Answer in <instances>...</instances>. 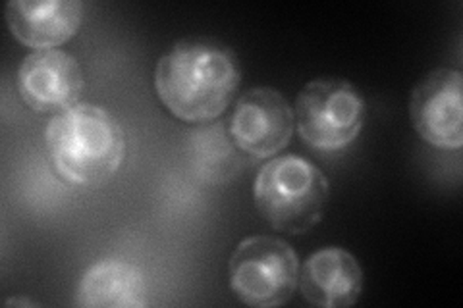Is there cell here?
Instances as JSON below:
<instances>
[{
    "mask_svg": "<svg viewBox=\"0 0 463 308\" xmlns=\"http://www.w3.org/2000/svg\"><path fill=\"white\" fill-rule=\"evenodd\" d=\"M83 22L80 0H12L6 23L22 45L51 51L78 33Z\"/></svg>",
    "mask_w": 463,
    "mask_h": 308,
    "instance_id": "cell-10",
    "label": "cell"
},
{
    "mask_svg": "<svg viewBox=\"0 0 463 308\" xmlns=\"http://www.w3.org/2000/svg\"><path fill=\"white\" fill-rule=\"evenodd\" d=\"M410 118L421 139L442 151L463 145V76L440 68L419 83L410 98Z\"/></svg>",
    "mask_w": 463,
    "mask_h": 308,
    "instance_id": "cell-7",
    "label": "cell"
},
{
    "mask_svg": "<svg viewBox=\"0 0 463 308\" xmlns=\"http://www.w3.org/2000/svg\"><path fill=\"white\" fill-rule=\"evenodd\" d=\"M45 141L56 173L74 185H97L110 180L126 154L124 131L114 116L81 102L52 116Z\"/></svg>",
    "mask_w": 463,
    "mask_h": 308,
    "instance_id": "cell-2",
    "label": "cell"
},
{
    "mask_svg": "<svg viewBox=\"0 0 463 308\" xmlns=\"http://www.w3.org/2000/svg\"><path fill=\"white\" fill-rule=\"evenodd\" d=\"M230 287L250 306L272 308L294 297L299 260L292 247L272 236L243 239L230 258Z\"/></svg>",
    "mask_w": 463,
    "mask_h": 308,
    "instance_id": "cell-5",
    "label": "cell"
},
{
    "mask_svg": "<svg viewBox=\"0 0 463 308\" xmlns=\"http://www.w3.org/2000/svg\"><path fill=\"white\" fill-rule=\"evenodd\" d=\"M241 83L238 56L221 42L184 39L166 51L155 70V89L176 118L192 124L216 120Z\"/></svg>",
    "mask_w": 463,
    "mask_h": 308,
    "instance_id": "cell-1",
    "label": "cell"
},
{
    "mask_svg": "<svg viewBox=\"0 0 463 308\" xmlns=\"http://www.w3.org/2000/svg\"><path fill=\"white\" fill-rule=\"evenodd\" d=\"M330 195L328 178L307 158L286 154L259 170L253 201L265 222L289 236H301L323 219Z\"/></svg>",
    "mask_w": 463,
    "mask_h": 308,
    "instance_id": "cell-3",
    "label": "cell"
},
{
    "mask_svg": "<svg viewBox=\"0 0 463 308\" xmlns=\"http://www.w3.org/2000/svg\"><path fill=\"white\" fill-rule=\"evenodd\" d=\"M294 124V110L280 91L255 87L238 98L228 120V134L240 151L270 158L289 145Z\"/></svg>",
    "mask_w": 463,
    "mask_h": 308,
    "instance_id": "cell-6",
    "label": "cell"
},
{
    "mask_svg": "<svg viewBox=\"0 0 463 308\" xmlns=\"http://www.w3.org/2000/svg\"><path fill=\"white\" fill-rule=\"evenodd\" d=\"M76 304L83 308H137L147 304L145 277L132 262L105 258L81 275Z\"/></svg>",
    "mask_w": 463,
    "mask_h": 308,
    "instance_id": "cell-11",
    "label": "cell"
},
{
    "mask_svg": "<svg viewBox=\"0 0 463 308\" xmlns=\"http://www.w3.org/2000/svg\"><path fill=\"white\" fill-rule=\"evenodd\" d=\"M18 91L32 110L56 116L80 105L85 73L78 58L64 51H35L20 66Z\"/></svg>",
    "mask_w": 463,
    "mask_h": 308,
    "instance_id": "cell-8",
    "label": "cell"
},
{
    "mask_svg": "<svg viewBox=\"0 0 463 308\" xmlns=\"http://www.w3.org/2000/svg\"><path fill=\"white\" fill-rule=\"evenodd\" d=\"M6 306H12V304H16V306H35V303L33 301H24V299H8L6 303H5Z\"/></svg>",
    "mask_w": 463,
    "mask_h": 308,
    "instance_id": "cell-12",
    "label": "cell"
},
{
    "mask_svg": "<svg viewBox=\"0 0 463 308\" xmlns=\"http://www.w3.org/2000/svg\"><path fill=\"white\" fill-rule=\"evenodd\" d=\"M301 297L313 306L345 308L359 301L364 270L354 255L340 247L313 253L299 270Z\"/></svg>",
    "mask_w": 463,
    "mask_h": 308,
    "instance_id": "cell-9",
    "label": "cell"
},
{
    "mask_svg": "<svg viewBox=\"0 0 463 308\" xmlns=\"http://www.w3.org/2000/svg\"><path fill=\"white\" fill-rule=\"evenodd\" d=\"M294 118L303 143L315 151H340L364 129L367 105L345 79H313L296 98Z\"/></svg>",
    "mask_w": 463,
    "mask_h": 308,
    "instance_id": "cell-4",
    "label": "cell"
}]
</instances>
